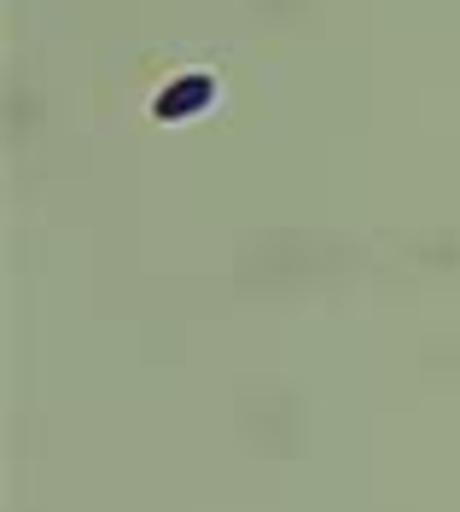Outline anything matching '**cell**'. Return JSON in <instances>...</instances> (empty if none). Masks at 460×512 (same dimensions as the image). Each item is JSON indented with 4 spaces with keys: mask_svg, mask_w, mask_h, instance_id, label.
Listing matches in <instances>:
<instances>
[{
    "mask_svg": "<svg viewBox=\"0 0 460 512\" xmlns=\"http://www.w3.org/2000/svg\"><path fill=\"white\" fill-rule=\"evenodd\" d=\"M216 99H222L216 70H181L164 94L152 99V117H158V123H193V117H204Z\"/></svg>",
    "mask_w": 460,
    "mask_h": 512,
    "instance_id": "cell-1",
    "label": "cell"
}]
</instances>
